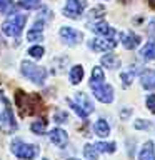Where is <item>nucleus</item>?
Instances as JSON below:
<instances>
[{
  "label": "nucleus",
  "mask_w": 155,
  "mask_h": 160,
  "mask_svg": "<svg viewBox=\"0 0 155 160\" xmlns=\"http://www.w3.org/2000/svg\"><path fill=\"white\" fill-rule=\"evenodd\" d=\"M0 100H2L3 105H5L3 112L0 113V132L12 133V132L17 130V120H15V117H13V110H12L8 100L5 98V95L2 92H0Z\"/></svg>",
  "instance_id": "nucleus-1"
},
{
  "label": "nucleus",
  "mask_w": 155,
  "mask_h": 160,
  "mask_svg": "<svg viewBox=\"0 0 155 160\" xmlns=\"http://www.w3.org/2000/svg\"><path fill=\"white\" fill-rule=\"evenodd\" d=\"M20 67H22L20 70H22L23 77H27L28 80H32V82L37 83V85H43L45 78H47V70H45L43 67L35 65L32 62H28V60H23Z\"/></svg>",
  "instance_id": "nucleus-2"
},
{
  "label": "nucleus",
  "mask_w": 155,
  "mask_h": 160,
  "mask_svg": "<svg viewBox=\"0 0 155 160\" xmlns=\"http://www.w3.org/2000/svg\"><path fill=\"white\" fill-rule=\"evenodd\" d=\"M27 22V15L25 13H17L13 17H10L8 20H5L2 23V32L5 37H18L22 33V30Z\"/></svg>",
  "instance_id": "nucleus-3"
},
{
  "label": "nucleus",
  "mask_w": 155,
  "mask_h": 160,
  "mask_svg": "<svg viewBox=\"0 0 155 160\" xmlns=\"http://www.w3.org/2000/svg\"><path fill=\"white\" fill-rule=\"evenodd\" d=\"M10 150H12V153L15 155V157L22 158V160H33L38 155V147L37 145L25 143V142H22V140H18V138H15L12 142Z\"/></svg>",
  "instance_id": "nucleus-4"
},
{
  "label": "nucleus",
  "mask_w": 155,
  "mask_h": 160,
  "mask_svg": "<svg viewBox=\"0 0 155 160\" xmlns=\"http://www.w3.org/2000/svg\"><path fill=\"white\" fill-rule=\"evenodd\" d=\"M85 0H67L63 7V15L68 18H80L85 8Z\"/></svg>",
  "instance_id": "nucleus-5"
},
{
  "label": "nucleus",
  "mask_w": 155,
  "mask_h": 160,
  "mask_svg": "<svg viewBox=\"0 0 155 160\" xmlns=\"http://www.w3.org/2000/svg\"><path fill=\"white\" fill-rule=\"evenodd\" d=\"M115 47H117V40L113 37H97L90 43V48L95 52H110Z\"/></svg>",
  "instance_id": "nucleus-6"
},
{
  "label": "nucleus",
  "mask_w": 155,
  "mask_h": 160,
  "mask_svg": "<svg viewBox=\"0 0 155 160\" xmlns=\"http://www.w3.org/2000/svg\"><path fill=\"white\" fill-rule=\"evenodd\" d=\"M92 92L95 95V98L100 100L102 103H112L113 102V87L108 83H102L98 87H93Z\"/></svg>",
  "instance_id": "nucleus-7"
},
{
  "label": "nucleus",
  "mask_w": 155,
  "mask_h": 160,
  "mask_svg": "<svg viewBox=\"0 0 155 160\" xmlns=\"http://www.w3.org/2000/svg\"><path fill=\"white\" fill-rule=\"evenodd\" d=\"M88 27H90V30H92L93 33H97L98 37H115V30L110 27L107 22H103V20L90 22Z\"/></svg>",
  "instance_id": "nucleus-8"
},
{
  "label": "nucleus",
  "mask_w": 155,
  "mask_h": 160,
  "mask_svg": "<svg viewBox=\"0 0 155 160\" xmlns=\"http://www.w3.org/2000/svg\"><path fill=\"white\" fill-rule=\"evenodd\" d=\"M120 42H122V45L127 50H133L142 43V38L133 32H123V33H120Z\"/></svg>",
  "instance_id": "nucleus-9"
},
{
  "label": "nucleus",
  "mask_w": 155,
  "mask_h": 160,
  "mask_svg": "<svg viewBox=\"0 0 155 160\" xmlns=\"http://www.w3.org/2000/svg\"><path fill=\"white\" fill-rule=\"evenodd\" d=\"M60 38L63 40L67 45H75V43H78V40L82 38V35H80V32H77V30H73V28H70V27H62L60 28Z\"/></svg>",
  "instance_id": "nucleus-10"
},
{
  "label": "nucleus",
  "mask_w": 155,
  "mask_h": 160,
  "mask_svg": "<svg viewBox=\"0 0 155 160\" xmlns=\"http://www.w3.org/2000/svg\"><path fill=\"white\" fill-rule=\"evenodd\" d=\"M48 138H50V142L53 145H57V147H65L68 142V133L65 132L63 128H53L48 132Z\"/></svg>",
  "instance_id": "nucleus-11"
},
{
  "label": "nucleus",
  "mask_w": 155,
  "mask_h": 160,
  "mask_svg": "<svg viewBox=\"0 0 155 160\" xmlns=\"http://www.w3.org/2000/svg\"><path fill=\"white\" fill-rule=\"evenodd\" d=\"M140 83L145 90H155V70L147 68L140 73Z\"/></svg>",
  "instance_id": "nucleus-12"
},
{
  "label": "nucleus",
  "mask_w": 155,
  "mask_h": 160,
  "mask_svg": "<svg viewBox=\"0 0 155 160\" xmlns=\"http://www.w3.org/2000/svg\"><path fill=\"white\" fill-rule=\"evenodd\" d=\"M43 23H45V20H43V18H38L37 22L33 23V28L28 30L27 38L30 40V42H40V40H43V33H42Z\"/></svg>",
  "instance_id": "nucleus-13"
},
{
  "label": "nucleus",
  "mask_w": 155,
  "mask_h": 160,
  "mask_svg": "<svg viewBox=\"0 0 155 160\" xmlns=\"http://www.w3.org/2000/svg\"><path fill=\"white\" fill-rule=\"evenodd\" d=\"M138 160H155V145L152 140L143 143V147L138 152Z\"/></svg>",
  "instance_id": "nucleus-14"
},
{
  "label": "nucleus",
  "mask_w": 155,
  "mask_h": 160,
  "mask_svg": "<svg viewBox=\"0 0 155 160\" xmlns=\"http://www.w3.org/2000/svg\"><path fill=\"white\" fill-rule=\"evenodd\" d=\"M75 102H77L80 107H82L85 112H87V115H90L93 112V103H92V100H90L87 95H85L83 92H78V93H75Z\"/></svg>",
  "instance_id": "nucleus-15"
},
{
  "label": "nucleus",
  "mask_w": 155,
  "mask_h": 160,
  "mask_svg": "<svg viewBox=\"0 0 155 160\" xmlns=\"http://www.w3.org/2000/svg\"><path fill=\"white\" fill-rule=\"evenodd\" d=\"M138 55H140V58H142V60H147V62L155 60V40H150V42L145 43Z\"/></svg>",
  "instance_id": "nucleus-16"
},
{
  "label": "nucleus",
  "mask_w": 155,
  "mask_h": 160,
  "mask_svg": "<svg viewBox=\"0 0 155 160\" xmlns=\"http://www.w3.org/2000/svg\"><path fill=\"white\" fill-rule=\"evenodd\" d=\"M105 83V73L100 67H93L92 70V77H90V88L98 87V85Z\"/></svg>",
  "instance_id": "nucleus-17"
},
{
  "label": "nucleus",
  "mask_w": 155,
  "mask_h": 160,
  "mask_svg": "<svg viewBox=\"0 0 155 160\" xmlns=\"http://www.w3.org/2000/svg\"><path fill=\"white\" fill-rule=\"evenodd\" d=\"M93 132L98 135V137H108V133H110V127H108V123H107V120H103V118H98L97 122H95L93 125Z\"/></svg>",
  "instance_id": "nucleus-18"
},
{
  "label": "nucleus",
  "mask_w": 155,
  "mask_h": 160,
  "mask_svg": "<svg viewBox=\"0 0 155 160\" xmlns=\"http://www.w3.org/2000/svg\"><path fill=\"white\" fill-rule=\"evenodd\" d=\"M100 62H102V65H103V67H107V68H118V67H120V58L115 57L113 53L103 55Z\"/></svg>",
  "instance_id": "nucleus-19"
},
{
  "label": "nucleus",
  "mask_w": 155,
  "mask_h": 160,
  "mask_svg": "<svg viewBox=\"0 0 155 160\" xmlns=\"http://www.w3.org/2000/svg\"><path fill=\"white\" fill-rule=\"evenodd\" d=\"M83 78V68L82 65H75V67H72V70H70V82H72L73 85H77L82 82Z\"/></svg>",
  "instance_id": "nucleus-20"
},
{
  "label": "nucleus",
  "mask_w": 155,
  "mask_h": 160,
  "mask_svg": "<svg viewBox=\"0 0 155 160\" xmlns=\"http://www.w3.org/2000/svg\"><path fill=\"white\" fill-rule=\"evenodd\" d=\"M95 147H97L98 152L102 153H112L117 150V145H115V142H97L95 143Z\"/></svg>",
  "instance_id": "nucleus-21"
},
{
  "label": "nucleus",
  "mask_w": 155,
  "mask_h": 160,
  "mask_svg": "<svg viewBox=\"0 0 155 160\" xmlns=\"http://www.w3.org/2000/svg\"><path fill=\"white\" fill-rule=\"evenodd\" d=\"M83 155H85V160H97V155H98V150L95 145L92 143H87L83 148Z\"/></svg>",
  "instance_id": "nucleus-22"
},
{
  "label": "nucleus",
  "mask_w": 155,
  "mask_h": 160,
  "mask_svg": "<svg viewBox=\"0 0 155 160\" xmlns=\"http://www.w3.org/2000/svg\"><path fill=\"white\" fill-rule=\"evenodd\" d=\"M18 5L25 10H35L42 5V0H18Z\"/></svg>",
  "instance_id": "nucleus-23"
},
{
  "label": "nucleus",
  "mask_w": 155,
  "mask_h": 160,
  "mask_svg": "<svg viewBox=\"0 0 155 160\" xmlns=\"http://www.w3.org/2000/svg\"><path fill=\"white\" fill-rule=\"evenodd\" d=\"M32 132H35L37 135H43L45 133V128H47V122L42 118H38V120H35V122L32 123Z\"/></svg>",
  "instance_id": "nucleus-24"
},
{
  "label": "nucleus",
  "mask_w": 155,
  "mask_h": 160,
  "mask_svg": "<svg viewBox=\"0 0 155 160\" xmlns=\"http://www.w3.org/2000/svg\"><path fill=\"white\" fill-rule=\"evenodd\" d=\"M15 5L12 0H0V13H13Z\"/></svg>",
  "instance_id": "nucleus-25"
},
{
  "label": "nucleus",
  "mask_w": 155,
  "mask_h": 160,
  "mask_svg": "<svg viewBox=\"0 0 155 160\" xmlns=\"http://www.w3.org/2000/svg\"><path fill=\"white\" fill-rule=\"evenodd\" d=\"M67 103L70 105V107H72V110L78 115V117H82V118H87V117H88L87 112H85V110H83L82 107H80V105H78L77 102H73V100H70V98H68V100H67Z\"/></svg>",
  "instance_id": "nucleus-26"
},
{
  "label": "nucleus",
  "mask_w": 155,
  "mask_h": 160,
  "mask_svg": "<svg viewBox=\"0 0 155 160\" xmlns=\"http://www.w3.org/2000/svg\"><path fill=\"white\" fill-rule=\"evenodd\" d=\"M43 53H45L43 47H38V45H35V47H30V48H28V55H30V57H33L35 60H40V58L43 57Z\"/></svg>",
  "instance_id": "nucleus-27"
},
{
  "label": "nucleus",
  "mask_w": 155,
  "mask_h": 160,
  "mask_svg": "<svg viewBox=\"0 0 155 160\" xmlns=\"http://www.w3.org/2000/svg\"><path fill=\"white\" fill-rule=\"evenodd\" d=\"M122 83H123V87H128L130 83H132V78H133V70L132 72H123L122 75Z\"/></svg>",
  "instance_id": "nucleus-28"
},
{
  "label": "nucleus",
  "mask_w": 155,
  "mask_h": 160,
  "mask_svg": "<svg viewBox=\"0 0 155 160\" xmlns=\"http://www.w3.org/2000/svg\"><path fill=\"white\" fill-rule=\"evenodd\" d=\"M67 113L65 112H62V110H57V112H55V115H53V120L55 122H58V123H65L67 122Z\"/></svg>",
  "instance_id": "nucleus-29"
},
{
  "label": "nucleus",
  "mask_w": 155,
  "mask_h": 160,
  "mask_svg": "<svg viewBox=\"0 0 155 160\" xmlns=\"http://www.w3.org/2000/svg\"><path fill=\"white\" fill-rule=\"evenodd\" d=\"M147 107L152 113H155V95H148L147 97Z\"/></svg>",
  "instance_id": "nucleus-30"
},
{
  "label": "nucleus",
  "mask_w": 155,
  "mask_h": 160,
  "mask_svg": "<svg viewBox=\"0 0 155 160\" xmlns=\"http://www.w3.org/2000/svg\"><path fill=\"white\" fill-rule=\"evenodd\" d=\"M135 128H143V130H147V128H150V122H147V120H142V122H140V120H137V122H135Z\"/></svg>",
  "instance_id": "nucleus-31"
},
{
  "label": "nucleus",
  "mask_w": 155,
  "mask_h": 160,
  "mask_svg": "<svg viewBox=\"0 0 155 160\" xmlns=\"http://www.w3.org/2000/svg\"><path fill=\"white\" fill-rule=\"evenodd\" d=\"M148 33L153 37V33H155V18L150 20V23H148Z\"/></svg>",
  "instance_id": "nucleus-32"
},
{
  "label": "nucleus",
  "mask_w": 155,
  "mask_h": 160,
  "mask_svg": "<svg viewBox=\"0 0 155 160\" xmlns=\"http://www.w3.org/2000/svg\"><path fill=\"white\" fill-rule=\"evenodd\" d=\"M148 3H150V7H155V0H148Z\"/></svg>",
  "instance_id": "nucleus-33"
},
{
  "label": "nucleus",
  "mask_w": 155,
  "mask_h": 160,
  "mask_svg": "<svg viewBox=\"0 0 155 160\" xmlns=\"http://www.w3.org/2000/svg\"><path fill=\"white\" fill-rule=\"evenodd\" d=\"M70 160H77V158H70Z\"/></svg>",
  "instance_id": "nucleus-34"
},
{
  "label": "nucleus",
  "mask_w": 155,
  "mask_h": 160,
  "mask_svg": "<svg viewBox=\"0 0 155 160\" xmlns=\"http://www.w3.org/2000/svg\"><path fill=\"white\" fill-rule=\"evenodd\" d=\"M42 160H48V158H42Z\"/></svg>",
  "instance_id": "nucleus-35"
}]
</instances>
